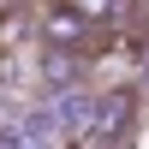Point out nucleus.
<instances>
[{
	"label": "nucleus",
	"mask_w": 149,
	"mask_h": 149,
	"mask_svg": "<svg viewBox=\"0 0 149 149\" xmlns=\"http://www.w3.org/2000/svg\"><path fill=\"white\" fill-rule=\"evenodd\" d=\"M24 36H30V12H18V6H12L6 18H0V42H24Z\"/></svg>",
	"instance_id": "7ed1b4c3"
},
{
	"label": "nucleus",
	"mask_w": 149,
	"mask_h": 149,
	"mask_svg": "<svg viewBox=\"0 0 149 149\" xmlns=\"http://www.w3.org/2000/svg\"><path fill=\"white\" fill-rule=\"evenodd\" d=\"M72 12H78L84 24H113L119 12H125V0H66Z\"/></svg>",
	"instance_id": "f03ea898"
},
{
	"label": "nucleus",
	"mask_w": 149,
	"mask_h": 149,
	"mask_svg": "<svg viewBox=\"0 0 149 149\" xmlns=\"http://www.w3.org/2000/svg\"><path fill=\"white\" fill-rule=\"evenodd\" d=\"M42 42H54V48H66V54H84V48L95 42V24H84L78 12L66 6V0H54V6L42 12Z\"/></svg>",
	"instance_id": "f257e3e1"
}]
</instances>
